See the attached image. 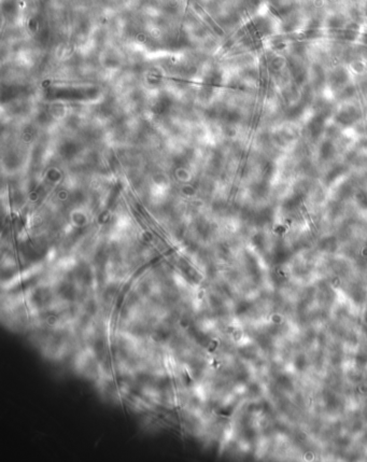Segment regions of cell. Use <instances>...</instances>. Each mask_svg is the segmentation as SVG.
I'll return each instance as SVG.
<instances>
[{
    "mask_svg": "<svg viewBox=\"0 0 367 462\" xmlns=\"http://www.w3.org/2000/svg\"><path fill=\"white\" fill-rule=\"evenodd\" d=\"M194 11L197 12L198 15H199V18L205 21V22H206L209 26H210V27H211L214 31H216V33H218V34H220V35H223V34H224V31L222 30V28L220 27V26H219L216 22H214V21L211 19L210 15H209V14L205 11V10H204V8L201 6V4L197 3V2H194Z\"/></svg>",
    "mask_w": 367,
    "mask_h": 462,
    "instance_id": "cell-1",
    "label": "cell"
}]
</instances>
